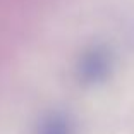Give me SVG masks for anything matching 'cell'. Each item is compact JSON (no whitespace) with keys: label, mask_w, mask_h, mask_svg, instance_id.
Wrapping results in <instances>:
<instances>
[{"label":"cell","mask_w":134,"mask_h":134,"mask_svg":"<svg viewBox=\"0 0 134 134\" xmlns=\"http://www.w3.org/2000/svg\"><path fill=\"white\" fill-rule=\"evenodd\" d=\"M112 65H114L112 52L103 45H95L83 52V55L76 65V74L81 84L96 86L110 76Z\"/></svg>","instance_id":"cell-1"},{"label":"cell","mask_w":134,"mask_h":134,"mask_svg":"<svg viewBox=\"0 0 134 134\" xmlns=\"http://www.w3.org/2000/svg\"><path fill=\"white\" fill-rule=\"evenodd\" d=\"M35 134H77L76 120L62 110H50L40 117Z\"/></svg>","instance_id":"cell-2"}]
</instances>
